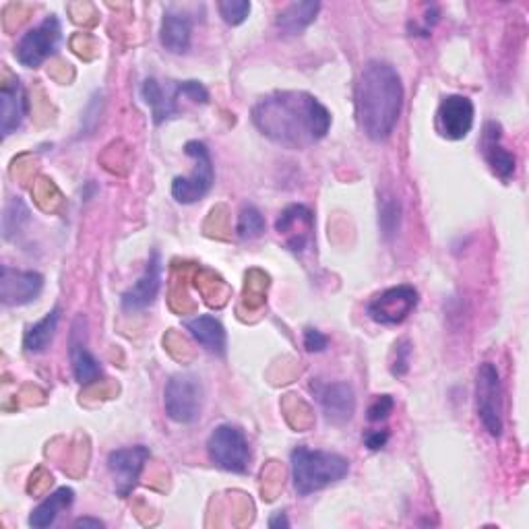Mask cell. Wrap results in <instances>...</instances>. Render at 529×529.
I'll use <instances>...</instances> for the list:
<instances>
[{"label":"cell","instance_id":"ba28073f","mask_svg":"<svg viewBox=\"0 0 529 529\" xmlns=\"http://www.w3.org/2000/svg\"><path fill=\"white\" fill-rule=\"evenodd\" d=\"M207 453L217 468L232 474H244L251 461V449H248L244 432L232 424L217 426L209 434Z\"/></svg>","mask_w":529,"mask_h":529},{"label":"cell","instance_id":"cb8c5ba5","mask_svg":"<svg viewBox=\"0 0 529 529\" xmlns=\"http://www.w3.org/2000/svg\"><path fill=\"white\" fill-rule=\"evenodd\" d=\"M58 321H60V308H52L50 313L38 321L36 325H31L25 335H23V348L29 352V354H42L50 348L52 339L56 335V329H58Z\"/></svg>","mask_w":529,"mask_h":529},{"label":"cell","instance_id":"4dcf8cb0","mask_svg":"<svg viewBox=\"0 0 529 529\" xmlns=\"http://www.w3.org/2000/svg\"><path fill=\"white\" fill-rule=\"evenodd\" d=\"M389 443V430H370L364 437V445L370 451H381Z\"/></svg>","mask_w":529,"mask_h":529},{"label":"cell","instance_id":"d6a6232c","mask_svg":"<svg viewBox=\"0 0 529 529\" xmlns=\"http://www.w3.org/2000/svg\"><path fill=\"white\" fill-rule=\"evenodd\" d=\"M75 527H93V529H98V527H104V523L100 519H89V517H81L75 521Z\"/></svg>","mask_w":529,"mask_h":529},{"label":"cell","instance_id":"8fae6325","mask_svg":"<svg viewBox=\"0 0 529 529\" xmlns=\"http://www.w3.org/2000/svg\"><path fill=\"white\" fill-rule=\"evenodd\" d=\"M149 455V449L143 445L116 449L108 455V470L114 478V490L122 499L135 490Z\"/></svg>","mask_w":529,"mask_h":529},{"label":"cell","instance_id":"3957f363","mask_svg":"<svg viewBox=\"0 0 529 529\" xmlns=\"http://www.w3.org/2000/svg\"><path fill=\"white\" fill-rule=\"evenodd\" d=\"M350 472V461L331 451L298 447L292 451V478L300 496L319 492L344 480Z\"/></svg>","mask_w":529,"mask_h":529},{"label":"cell","instance_id":"603a6c76","mask_svg":"<svg viewBox=\"0 0 529 529\" xmlns=\"http://www.w3.org/2000/svg\"><path fill=\"white\" fill-rule=\"evenodd\" d=\"M75 503V492L73 488H58L56 492H52L48 499H44L34 511L29 515V527L34 529H46L50 525H54V521L58 519V515L62 511H67L71 505Z\"/></svg>","mask_w":529,"mask_h":529},{"label":"cell","instance_id":"ac0fdd59","mask_svg":"<svg viewBox=\"0 0 529 529\" xmlns=\"http://www.w3.org/2000/svg\"><path fill=\"white\" fill-rule=\"evenodd\" d=\"M503 135H501V127L496 122H488L486 129H484V137H482V153L484 158L490 166V170L499 176L501 180H511L515 176V168H517V160L515 155L503 147L501 143Z\"/></svg>","mask_w":529,"mask_h":529},{"label":"cell","instance_id":"52a82bcc","mask_svg":"<svg viewBox=\"0 0 529 529\" xmlns=\"http://www.w3.org/2000/svg\"><path fill=\"white\" fill-rule=\"evenodd\" d=\"M205 391L199 377L191 372L174 375L164 391V408L172 422L191 424L201 416Z\"/></svg>","mask_w":529,"mask_h":529},{"label":"cell","instance_id":"4316f807","mask_svg":"<svg viewBox=\"0 0 529 529\" xmlns=\"http://www.w3.org/2000/svg\"><path fill=\"white\" fill-rule=\"evenodd\" d=\"M217 9H220V15L228 25H240L251 15V3L248 0H222Z\"/></svg>","mask_w":529,"mask_h":529},{"label":"cell","instance_id":"9a60e30c","mask_svg":"<svg viewBox=\"0 0 529 529\" xmlns=\"http://www.w3.org/2000/svg\"><path fill=\"white\" fill-rule=\"evenodd\" d=\"M162 288V257L158 251H153L143 275L137 279L135 286L129 288L122 294V308L127 313H139V310H145L151 306L158 298Z\"/></svg>","mask_w":529,"mask_h":529},{"label":"cell","instance_id":"2e32d148","mask_svg":"<svg viewBox=\"0 0 529 529\" xmlns=\"http://www.w3.org/2000/svg\"><path fill=\"white\" fill-rule=\"evenodd\" d=\"M71 364L73 375L79 385H91L102 377V366L98 358L87 350L85 344V319L79 317L71 333Z\"/></svg>","mask_w":529,"mask_h":529},{"label":"cell","instance_id":"8992f818","mask_svg":"<svg viewBox=\"0 0 529 529\" xmlns=\"http://www.w3.org/2000/svg\"><path fill=\"white\" fill-rule=\"evenodd\" d=\"M476 408L482 426L488 430L490 437L501 439L505 422H503V387L501 375L494 364L484 362L476 375Z\"/></svg>","mask_w":529,"mask_h":529},{"label":"cell","instance_id":"d4e9b609","mask_svg":"<svg viewBox=\"0 0 529 529\" xmlns=\"http://www.w3.org/2000/svg\"><path fill=\"white\" fill-rule=\"evenodd\" d=\"M236 232L242 240H255L259 236H263L265 232V220L263 215L257 207L253 205H246L240 215H238V226H236Z\"/></svg>","mask_w":529,"mask_h":529},{"label":"cell","instance_id":"7c38bea8","mask_svg":"<svg viewBox=\"0 0 529 529\" xmlns=\"http://www.w3.org/2000/svg\"><path fill=\"white\" fill-rule=\"evenodd\" d=\"M476 108L465 96H447L437 110V131L449 141H461L474 129Z\"/></svg>","mask_w":529,"mask_h":529},{"label":"cell","instance_id":"6da1fadb","mask_svg":"<svg viewBox=\"0 0 529 529\" xmlns=\"http://www.w3.org/2000/svg\"><path fill=\"white\" fill-rule=\"evenodd\" d=\"M253 124L275 145L300 151L327 137L331 114L306 91H275L257 102Z\"/></svg>","mask_w":529,"mask_h":529},{"label":"cell","instance_id":"e0dca14e","mask_svg":"<svg viewBox=\"0 0 529 529\" xmlns=\"http://www.w3.org/2000/svg\"><path fill=\"white\" fill-rule=\"evenodd\" d=\"M27 116V93L19 79H13L0 89V133L13 135Z\"/></svg>","mask_w":529,"mask_h":529},{"label":"cell","instance_id":"1f68e13d","mask_svg":"<svg viewBox=\"0 0 529 529\" xmlns=\"http://www.w3.org/2000/svg\"><path fill=\"white\" fill-rule=\"evenodd\" d=\"M269 527L275 529V527H290V521L286 517V513H275L271 519H269Z\"/></svg>","mask_w":529,"mask_h":529},{"label":"cell","instance_id":"f546056e","mask_svg":"<svg viewBox=\"0 0 529 529\" xmlns=\"http://www.w3.org/2000/svg\"><path fill=\"white\" fill-rule=\"evenodd\" d=\"M329 346V337L325 333H321L319 329H306L304 331V348L310 352V354H319V352H325Z\"/></svg>","mask_w":529,"mask_h":529},{"label":"cell","instance_id":"f1b7e54d","mask_svg":"<svg viewBox=\"0 0 529 529\" xmlns=\"http://www.w3.org/2000/svg\"><path fill=\"white\" fill-rule=\"evenodd\" d=\"M393 408H395V399L391 395H379L375 401L370 403L368 420L370 422H383L391 416Z\"/></svg>","mask_w":529,"mask_h":529},{"label":"cell","instance_id":"7a4b0ae2","mask_svg":"<svg viewBox=\"0 0 529 529\" xmlns=\"http://www.w3.org/2000/svg\"><path fill=\"white\" fill-rule=\"evenodd\" d=\"M403 83L397 69L383 60H370L356 83V116L362 133L375 143L387 141L401 116Z\"/></svg>","mask_w":529,"mask_h":529},{"label":"cell","instance_id":"d6986e66","mask_svg":"<svg viewBox=\"0 0 529 529\" xmlns=\"http://www.w3.org/2000/svg\"><path fill=\"white\" fill-rule=\"evenodd\" d=\"M321 408L325 414V420L329 424H346L354 418L356 412V393L354 387L348 383H333L327 385L321 395Z\"/></svg>","mask_w":529,"mask_h":529},{"label":"cell","instance_id":"9c48e42d","mask_svg":"<svg viewBox=\"0 0 529 529\" xmlns=\"http://www.w3.org/2000/svg\"><path fill=\"white\" fill-rule=\"evenodd\" d=\"M62 40V27L56 15H48L36 27L27 29L17 42L15 56L27 69H38L44 62L56 54Z\"/></svg>","mask_w":529,"mask_h":529},{"label":"cell","instance_id":"44dd1931","mask_svg":"<svg viewBox=\"0 0 529 529\" xmlns=\"http://www.w3.org/2000/svg\"><path fill=\"white\" fill-rule=\"evenodd\" d=\"M193 25L184 13L166 11L160 27V42L172 54H184L191 48Z\"/></svg>","mask_w":529,"mask_h":529},{"label":"cell","instance_id":"277c9868","mask_svg":"<svg viewBox=\"0 0 529 529\" xmlns=\"http://www.w3.org/2000/svg\"><path fill=\"white\" fill-rule=\"evenodd\" d=\"M141 98L151 108L155 124H162L180 114V100H189L193 104H207L209 93L199 81H170L166 87L155 81L145 79L141 85Z\"/></svg>","mask_w":529,"mask_h":529},{"label":"cell","instance_id":"5b68a950","mask_svg":"<svg viewBox=\"0 0 529 529\" xmlns=\"http://www.w3.org/2000/svg\"><path fill=\"white\" fill-rule=\"evenodd\" d=\"M184 153L195 162L191 176H176L172 182V197L180 205H193L201 201L213 186L215 170L207 145L203 141H189L184 145Z\"/></svg>","mask_w":529,"mask_h":529},{"label":"cell","instance_id":"30bf717a","mask_svg":"<svg viewBox=\"0 0 529 529\" xmlns=\"http://www.w3.org/2000/svg\"><path fill=\"white\" fill-rule=\"evenodd\" d=\"M418 290L414 286H395L372 296L366 304V315L377 325L393 327L406 321L418 306Z\"/></svg>","mask_w":529,"mask_h":529},{"label":"cell","instance_id":"4fadbf2b","mask_svg":"<svg viewBox=\"0 0 529 529\" xmlns=\"http://www.w3.org/2000/svg\"><path fill=\"white\" fill-rule=\"evenodd\" d=\"M275 230L292 253H302L313 242L315 215L306 205H290L277 217Z\"/></svg>","mask_w":529,"mask_h":529},{"label":"cell","instance_id":"ffe728a7","mask_svg":"<svg viewBox=\"0 0 529 529\" xmlns=\"http://www.w3.org/2000/svg\"><path fill=\"white\" fill-rule=\"evenodd\" d=\"M186 329L197 339V344L209 354L224 356L228 350V335L224 325L211 315H199L186 321Z\"/></svg>","mask_w":529,"mask_h":529},{"label":"cell","instance_id":"484cf974","mask_svg":"<svg viewBox=\"0 0 529 529\" xmlns=\"http://www.w3.org/2000/svg\"><path fill=\"white\" fill-rule=\"evenodd\" d=\"M379 224L385 234V238H393L401 224V205L395 197H385L383 203H379Z\"/></svg>","mask_w":529,"mask_h":529},{"label":"cell","instance_id":"7402d4cb","mask_svg":"<svg viewBox=\"0 0 529 529\" xmlns=\"http://www.w3.org/2000/svg\"><path fill=\"white\" fill-rule=\"evenodd\" d=\"M319 11H321V3H317V0L292 3L277 15L275 25L284 36H300L310 23H315Z\"/></svg>","mask_w":529,"mask_h":529},{"label":"cell","instance_id":"83f0119b","mask_svg":"<svg viewBox=\"0 0 529 529\" xmlns=\"http://www.w3.org/2000/svg\"><path fill=\"white\" fill-rule=\"evenodd\" d=\"M410 356H412L410 341L408 339L397 341L395 352H393V362H391V375L393 377L408 375V370H410Z\"/></svg>","mask_w":529,"mask_h":529},{"label":"cell","instance_id":"5bb4252c","mask_svg":"<svg viewBox=\"0 0 529 529\" xmlns=\"http://www.w3.org/2000/svg\"><path fill=\"white\" fill-rule=\"evenodd\" d=\"M44 290V275L38 271H21L3 267L0 277V300L5 306H23L34 302Z\"/></svg>","mask_w":529,"mask_h":529}]
</instances>
